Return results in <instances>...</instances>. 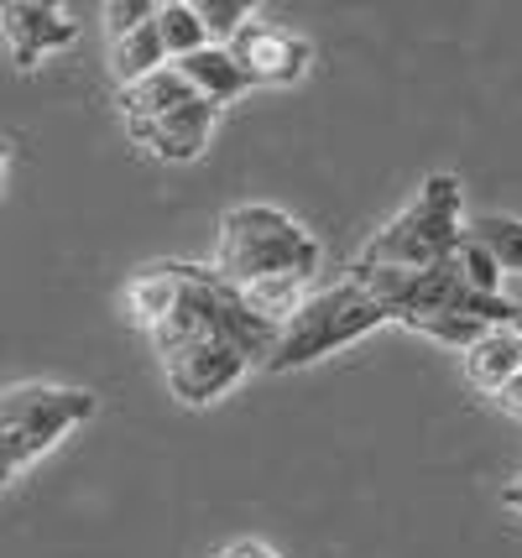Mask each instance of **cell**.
Listing matches in <instances>:
<instances>
[{"mask_svg": "<svg viewBox=\"0 0 522 558\" xmlns=\"http://www.w3.org/2000/svg\"><path fill=\"white\" fill-rule=\"evenodd\" d=\"M194 5H199V22H204V32H209L215 48H230V43L241 37V26L256 16L251 0H194Z\"/></svg>", "mask_w": 522, "mask_h": 558, "instance_id": "obj_15", "label": "cell"}, {"mask_svg": "<svg viewBox=\"0 0 522 558\" xmlns=\"http://www.w3.org/2000/svg\"><path fill=\"white\" fill-rule=\"evenodd\" d=\"M116 105H121L125 136L157 162H199L220 121V110L173 63L147 73L142 84H125Z\"/></svg>", "mask_w": 522, "mask_h": 558, "instance_id": "obj_5", "label": "cell"}, {"mask_svg": "<svg viewBox=\"0 0 522 558\" xmlns=\"http://www.w3.org/2000/svg\"><path fill=\"white\" fill-rule=\"evenodd\" d=\"M501 501H507V507H518V511H522V475H518V481H512V486H507V490H501Z\"/></svg>", "mask_w": 522, "mask_h": 558, "instance_id": "obj_20", "label": "cell"}, {"mask_svg": "<svg viewBox=\"0 0 522 558\" xmlns=\"http://www.w3.org/2000/svg\"><path fill=\"white\" fill-rule=\"evenodd\" d=\"M465 230H471V241H481L491 256H497L501 271H518L522 277V219H512V215H475Z\"/></svg>", "mask_w": 522, "mask_h": 558, "instance_id": "obj_14", "label": "cell"}, {"mask_svg": "<svg viewBox=\"0 0 522 558\" xmlns=\"http://www.w3.org/2000/svg\"><path fill=\"white\" fill-rule=\"evenodd\" d=\"M497 408H501V413H512V417H522V371L497 391Z\"/></svg>", "mask_w": 522, "mask_h": 558, "instance_id": "obj_19", "label": "cell"}, {"mask_svg": "<svg viewBox=\"0 0 522 558\" xmlns=\"http://www.w3.org/2000/svg\"><path fill=\"white\" fill-rule=\"evenodd\" d=\"M512 329H518V335H522V308H518V318H512Z\"/></svg>", "mask_w": 522, "mask_h": 558, "instance_id": "obj_22", "label": "cell"}, {"mask_svg": "<svg viewBox=\"0 0 522 558\" xmlns=\"http://www.w3.org/2000/svg\"><path fill=\"white\" fill-rule=\"evenodd\" d=\"M5 168H11V146L0 142V183H5Z\"/></svg>", "mask_w": 522, "mask_h": 558, "instance_id": "obj_21", "label": "cell"}, {"mask_svg": "<svg viewBox=\"0 0 522 558\" xmlns=\"http://www.w3.org/2000/svg\"><path fill=\"white\" fill-rule=\"evenodd\" d=\"M215 558H282L272 543H262V537H235V543H224Z\"/></svg>", "mask_w": 522, "mask_h": 558, "instance_id": "obj_18", "label": "cell"}, {"mask_svg": "<svg viewBox=\"0 0 522 558\" xmlns=\"http://www.w3.org/2000/svg\"><path fill=\"white\" fill-rule=\"evenodd\" d=\"M168 69V48H162V37H157V16L142 26H131L121 37H110V73H116V84H142L147 73Z\"/></svg>", "mask_w": 522, "mask_h": 558, "instance_id": "obj_12", "label": "cell"}, {"mask_svg": "<svg viewBox=\"0 0 522 558\" xmlns=\"http://www.w3.org/2000/svg\"><path fill=\"white\" fill-rule=\"evenodd\" d=\"M454 267L465 271V282H471L475 292H486V298H501V277H507V271L497 267V256H491V251H486L481 241H471V235H465L460 256H454Z\"/></svg>", "mask_w": 522, "mask_h": 558, "instance_id": "obj_16", "label": "cell"}, {"mask_svg": "<svg viewBox=\"0 0 522 558\" xmlns=\"http://www.w3.org/2000/svg\"><path fill=\"white\" fill-rule=\"evenodd\" d=\"M381 324H392L387 314V303L376 298L366 282H335V288H319L303 298V308L288 324H282V335H277V350L267 371H299V365H314L324 355H335V350H345V344L366 340L372 329Z\"/></svg>", "mask_w": 522, "mask_h": 558, "instance_id": "obj_7", "label": "cell"}, {"mask_svg": "<svg viewBox=\"0 0 522 558\" xmlns=\"http://www.w3.org/2000/svg\"><path fill=\"white\" fill-rule=\"evenodd\" d=\"M355 282L387 303L392 324L413 329V335H428L439 344H454V350H471L481 335L491 329H512L522 303L512 298H486L465 282V271L454 267H428V271H361L350 267Z\"/></svg>", "mask_w": 522, "mask_h": 558, "instance_id": "obj_2", "label": "cell"}, {"mask_svg": "<svg viewBox=\"0 0 522 558\" xmlns=\"http://www.w3.org/2000/svg\"><path fill=\"white\" fill-rule=\"evenodd\" d=\"M125 308L157 350L168 391L189 408L220 402L256 365L267 371L277 335H282L277 324H267L251 308L235 282L194 262L142 267L125 288Z\"/></svg>", "mask_w": 522, "mask_h": 558, "instance_id": "obj_1", "label": "cell"}, {"mask_svg": "<svg viewBox=\"0 0 522 558\" xmlns=\"http://www.w3.org/2000/svg\"><path fill=\"white\" fill-rule=\"evenodd\" d=\"M235 52V63L251 73V84L262 89V84H299L303 73H308V37H299L293 26L282 22H246L241 26V37L230 43Z\"/></svg>", "mask_w": 522, "mask_h": 558, "instance_id": "obj_9", "label": "cell"}, {"mask_svg": "<svg viewBox=\"0 0 522 558\" xmlns=\"http://www.w3.org/2000/svg\"><path fill=\"white\" fill-rule=\"evenodd\" d=\"M157 37H162V48H168V63L194 58L199 48H209V32H204L194 0H157Z\"/></svg>", "mask_w": 522, "mask_h": 558, "instance_id": "obj_13", "label": "cell"}, {"mask_svg": "<svg viewBox=\"0 0 522 558\" xmlns=\"http://www.w3.org/2000/svg\"><path fill=\"white\" fill-rule=\"evenodd\" d=\"M0 37L11 48V63L16 69H37L43 58L74 48L78 22L63 11V5H43V0H5L0 5Z\"/></svg>", "mask_w": 522, "mask_h": 558, "instance_id": "obj_8", "label": "cell"}, {"mask_svg": "<svg viewBox=\"0 0 522 558\" xmlns=\"http://www.w3.org/2000/svg\"><path fill=\"white\" fill-rule=\"evenodd\" d=\"M157 16V0H110L105 5V37H121L131 26H142Z\"/></svg>", "mask_w": 522, "mask_h": 558, "instance_id": "obj_17", "label": "cell"}, {"mask_svg": "<svg viewBox=\"0 0 522 558\" xmlns=\"http://www.w3.org/2000/svg\"><path fill=\"white\" fill-rule=\"evenodd\" d=\"M215 271L224 282H235V288L282 282V277L308 282L319 271V241L277 204H235L220 219Z\"/></svg>", "mask_w": 522, "mask_h": 558, "instance_id": "obj_4", "label": "cell"}, {"mask_svg": "<svg viewBox=\"0 0 522 558\" xmlns=\"http://www.w3.org/2000/svg\"><path fill=\"white\" fill-rule=\"evenodd\" d=\"M465 194L454 172H428L418 194L361 245L355 267L361 271H428L449 267L465 245Z\"/></svg>", "mask_w": 522, "mask_h": 558, "instance_id": "obj_3", "label": "cell"}, {"mask_svg": "<svg viewBox=\"0 0 522 558\" xmlns=\"http://www.w3.org/2000/svg\"><path fill=\"white\" fill-rule=\"evenodd\" d=\"M173 69L183 73V78H189V84H194V89H199L215 110H224L230 99H241V95H251V89H256V84H251V73L235 63V52L215 48V43H209V48H199L194 58H178Z\"/></svg>", "mask_w": 522, "mask_h": 558, "instance_id": "obj_10", "label": "cell"}, {"mask_svg": "<svg viewBox=\"0 0 522 558\" xmlns=\"http://www.w3.org/2000/svg\"><path fill=\"white\" fill-rule=\"evenodd\" d=\"M518 371H522V335L518 329H491V335H481V340L465 350V376H471V387L486 391V397H497Z\"/></svg>", "mask_w": 522, "mask_h": 558, "instance_id": "obj_11", "label": "cell"}, {"mask_svg": "<svg viewBox=\"0 0 522 558\" xmlns=\"http://www.w3.org/2000/svg\"><path fill=\"white\" fill-rule=\"evenodd\" d=\"M95 413H100V397L89 387H58V381L0 387V496Z\"/></svg>", "mask_w": 522, "mask_h": 558, "instance_id": "obj_6", "label": "cell"}]
</instances>
